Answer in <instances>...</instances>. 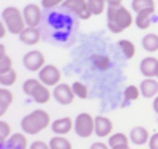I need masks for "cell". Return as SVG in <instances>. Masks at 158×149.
Masks as SVG:
<instances>
[{
	"instance_id": "obj_16",
	"label": "cell",
	"mask_w": 158,
	"mask_h": 149,
	"mask_svg": "<svg viewBox=\"0 0 158 149\" xmlns=\"http://www.w3.org/2000/svg\"><path fill=\"white\" fill-rule=\"evenodd\" d=\"M130 141L138 144V146H142V144H146L147 141H150L147 129H144V127H135V129H131V132H130Z\"/></svg>"
},
{
	"instance_id": "obj_11",
	"label": "cell",
	"mask_w": 158,
	"mask_h": 149,
	"mask_svg": "<svg viewBox=\"0 0 158 149\" xmlns=\"http://www.w3.org/2000/svg\"><path fill=\"white\" fill-rule=\"evenodd\" d=\"M114 124L111 122V119L106 116H97L95 117V135L98 137H108L112 132Z\"/></svg>"
},
{
	"instance_id": "obj_27",
	"label": "cell",
	"mask_w": 158,
	"mask_h": 149,
	"mask_svg": "<svg viewBox=\"0 0 158 149\" xmlns=\"http://www.w3.org/2000/svg\"><path fill=\"white\" fill-rule=\"evenodd\" d=\"M87 2H89L92 15H101V13H104L108 10L106 0H87Z\"/></svg>"
},
{
	"instance_id": "obj_38",
	"label": "cell",
	"mask_w": 158,
	"mask_h": 149,
	"mask_svg": "<svg viewBox=\"0 0 158 149\" xmlns=\"http://www.w3.org/2000/svg\"><path fill=\"white\" fill-rule=\"evenodd\" d=\"M6 30H8V27L2 22V24H0V38H3L6 35Z\"/></svg>"
},
{
	"instance_id": "obj_26",
	"label": "cell",
	"mask_w": 158,
	"mask_h": 149,
	"mask_svg": "<svg viewBox=\"0 0 158 149\" xmlns=\"http://www.w3.org/2000/svg\"><path fill=\"white\" fill-rule=\"evenodd\" d=\"M16 79H18V73L15 70L0 73V84H2V87H10L13 84H16Z\"/></svg>"
},
{
	"instance_id": "obj_5",
	"label": "cell",
	"mask_w": 158,
	"mask_h": 149,
	"mask_svg": "<svg viewBox=\"0 0 158 149\" xmlns=\"http://www.w3.org/2000/svg\"><path fill=\"white\" fill-rule=\"evenodd\" d=\"M38 79L41 81V83L44 84V86H57V84H60V79H62V73H60V70L57 68L56 65H51V64H48V65H44L41 70L38 72Z\"/></svg>"
},
{
	"instance_id": "obj_13",
	"label": "cell",
	"mask_w": 158,
	"mask_h": 149,
	"mask_svg": "<svg viewBox=\"0 0 158 149\" xmlns=\"http://www.w3.org/2000/svg\"><path fill=\"white\" fill-rule=\"evenodd\" d=\"M29 141L24 133H13L2 149H29Z\"/></svg>"
},
{
	"instance_id": "obj_22",
	"label": "cell",
	"mask_w": 158,
	"mask_h": 149,
	"mask_svg": "<svg viewBox=\"0 0 158 149\" xmlns=\"http://www.w3.org/2000/svg\"><path fill=\"white\" fill-rule=\"evenodd\" d=\"M130 143V137H127L125 133H114L109 137V147H118V146H127Z\"/></svg>"
},
{
	"instance_id": "obj_14",
	"label": "cell",
	"mask_w": 158,
	"mask_h": 149,
	"mask_svg": "<svg viewBox=\"0 0 158 149\" xmlns=\"http://www.w3.org/2000/svg\"><path fill=\"white\" fill-rule=\"evenodd\" d=\"M139 89H141V95L146 97V99H152L158 94V79L155 78H146L139 84Z\"/></svg>"
},
{
	"instance_id": "obj_40",
	"label": "cell",
	"mask_w": 158,
	"mask_h": 149,
	"mask_svg": "<svg viewBox=\"0 0 158 149\" xmlns=\"http://www.w3.org/2000/svg\"><path fill=\"white\" fill-rule=\"evenodd\" d=\"M153 110H155L156 114H158V97H155V100H153Z\"/></svg>"
},
{
	"instance_id": "obj_24",
	"label": "cell",
	"mask_w": 158,
	"mask_h": 149,
	"mask_svg": "<svg viewBox=\"0 0 158 149\" xmlns=\"http://www.w3.org/2000/svg\"><path fill=\"white\" fill-rule=\"evenodd\" d=\"M135 22L138 25V29H141V30L149 29L152 24V13H139V15H136Z\"/></svg>"
},
{
	"instance_id": "obj_39",
	"label": "cell",
	"mask_w": 158,
	"mask_h": 149,
	"mask_svg": "<svg viewBox=\"0 0 158 149\" xmlns=\"http://www.w3.org/2000/svg\"><path fill=\"white\" fill-rule=\"evenodd\" d=\"M0 56H6V48H5V45H0Z\"/></svg>"
},
{
	"instance_id": "obj_23",
	"label": "cell",
	"mask_w": 158,
	"mask_h": 149,
	"mask_svg": "<svg viewBox=\"0 0 158 149\" xmlns=\"http://www.w3.org/2000/svg\"><path fill=\"white\" fill-rule=\"evenodd\" d=\"M118 46H120L123 56L127 59H133L135 54H136V46L133 45V42H130V40H120L118 42Z\"/></svg>"
},
{
	"instance_id": "obj_36",
	"label": "cell",
	"mask_w": 158,
	"mask_h": 149,
	"mask_svg": "<svg viewBox=\"0 0 158 149\" xmlns=\"http://www.w3.org/2000/svg\"><path fill=\"white\" fill-rule=\"evenodd\" d=\"M90 149H109V144H104V143H94L90 146Z\"/></svg>"
},
{
	"instance_id": "obj_21",
	"label": "cell",
	"mask_w": 158,
	"mask_h": 149,
	"mask_svg": "<svg viewBox=\"0 0 158 149\" xmlns=\"http://www.w3.org/2000/svg\"><path fill=\"white\" fill-rule=\"evenodd\" d=\"M49 146H51V149H73L71 141L65 137H60V135L52 137L49 141Z\"/></svg>"
},
{
	"instance_id": "obj_19",
	"label": "cell",
	"mask_w": 158,
	"mask_h": 149,
	"mask_svg": "<svg viewBox=\"0 0 158 149\" xmlns=\"http://www.w3.org/2000/svg\"><path fill=\"white\" fill-rule=\"evenodd\" d=\"M13 103V94L8 87L0 89V114H5L8 111L10 105Z\"/></svg>"
},
{
	"instance_id": "obj_9",
	"label": "cell",
	"mask_w": 158,
	"mask_h": 149,
	"mask_svg": "<svg viewBox=\"0 0 158 149\" xmlns=\"http://www.w3.org/2000/svg\"><path fill=\"white\" fill-rule=\"evenodd\" d=\"M52 97H54L60 105H70L73 103V99L76 97L74 92H73V87L68 86V84H57L54 87V92H52Z\"/></svg>"
},
{
	"instance_id": "obj_18",
	"label": "cell",
	"mask_w": 158,
	"mask_h": 149,
	"mask_svg": "<svg viewBox=\"0 0 158 149\" xmlns=\"http://www.w3.org/2000/svg\"><path fill=\"white\" fill-rule=\"evenodd\" d=\"M51 97H52L51 90H49L48 86H44L43 83H40V84L36 86V89L33 90V94H32V99H33L36 103H40V105L48 103V102L51 100Z\"/></svg>"
},
{
	"instance_id": "obj_2",
	"label": "cell",
	"mask_w": 158,
	"mask_h": 149,
	"mask_svg": "<svg viewBox=\"0 0 158 149\" xmlns=\"http://www.w3.org/2000/svg\"><path fill=\"white\" fill-rule=\"evenodd\" d=\"M51 122V116L48 111L44 110H35L30 114L24 116L21 121V127L22 132L27 133V135H36L40 132H43Z\"/></svg>"
},
{
	"instance_id": "obj_6",
	"label": "cell",
	"mask_w": 158,
	"mask_h": 149,
	"mask_svg": "<svg viewBox=\"0 0 158 149\" xmlns=\"http://www.w3.org/2000/svg\"><path fill=\"white\" fill-rule=\"evenodd\" d=\"M22 62H24V67H25L29 72H40V70H41L43 67L46 65V60H44L43 52H41V51H36V49L29 51V52L24 56Z\"/></svg>"
},
{
	"instance_id": "obj_3",
	"label": "cell",
	"mask_w": 158,
	"mask_h": 149,
	"mask_svg": "<svg viewBox=\"0 0 158 149\" xmlns=\"http://www.w3.org/2000/svg\"><path fill=\"white\" fill-rule=\"evenodd\" d=\"M2 22L8 27L10 33H16V35H21L22 30L27 27L25 19H24V15L21 13V10L16 8V7H6L2 11Z\"/></svg>"
},
{
	"instance_id": "obj_33",
	"label": "cell",
	"mask_w": 158,
	"mask_h": 149,
	"mask_svg": "<svg viewBox=\"0 0 158 149\" xmlns=\"http://www.w3.org/2000/svg\"><path fill=\"white\" fill-rule=\"evenodd\" d=\"M67 0H43L41 2V5H43V8H56V7H59L60 3L63 5Z\"/></svg>"
},
{
	"instance_id": "obj_32",
	"label": "cell",
	"mask_w": 158,
	"mask_h": 149,
	"mask_svg": "<svg viewBox=\"0 0 158 149\" xmlns=\"http://www.w3.org/2000/svg\"><path fill=\"white\" fill-rule=\"evenodd\" d=\"M13 70V60L10 56H0V73H6Z\"/></svg>"
},
{
	"instance_id": "obj_41",
	"label": "cell",
	"mask_w": 158,
	"mask_h": 149,
	"mask_svg": "<svg viewBox=\"0 0 158 149\" xmlns=\"http://www.w3.org/2000/svg\"><path fill=\"white\" fill-rule=\"evenodd\" d=\"M114 149H131V147L127 144V146H118V147H114Z\"/></svg>"
},
{
	"instance_id": "obj_42",
	"label": "cell",
	"mask_w": 158,
	"mask_h": 149,
	"mask_svg": "<svg viewBox=\"0 0 158 149\" xmlns=\"http://www.w3.org/2000/svg\"><path fill=\"white\" fill-rule=\"evenodd\" d=\"M156 79H158V72H156Z\"/></svg>"
},
{
	"instance_id": "obj_12",
	"label": "cell",
	"mask_w": 158,
	"mask_h": 149,
	"mask_svg": "<svg viewBox=\"0 0 158 149\" xmlns=\"http://www.w3.org/2000/svg\"><path fill=\"white\" fill-rule=\"evenodd\" d=\"M141 73L146 76V78H156V72H158V59L156 57H146L142 59L141 65Z\"/></svg>"
},
{
	"instance_id": "obj_17",
	"label": "cell",
	"mask_w": 158,
	"mask_h": 149,
	"mask_svg": "<svg viewBox=\"0 0 158 149\" xmlns=\"http://www.w3.org/2000/svg\"><path fill=\"white\" fill-rule=\"evenodd\" d=\"M131 8L136 15L139 13H155V0H131Z\"/></svg>"
},
{
	"instance_id": "obj_8",
	"label": "cell",
	"mask_w": 158,
	"mask_h": 149,
	"mask_svg": "<svg viewBox=\"0 0 158 149\" xmlns=\"http://www.w3.org/2000/svg\"><path fill=\"white\" fill-rule=\"evenodd\" d=\"M22 15H24L27 27H38V24L41 22V18H43L41 8H40L36 3H29L22 10Z\"/></svg>"
},
{
	"instance_id": "obj_15",
	"label": "cell",
	"mask_w": 158,
	"mask_h": 149,
	"mask_svg": "<svg viewBox=\"0 0 158 149\" xmlns=\"http://www.w3.org/2000/svg\"><path fill=\"white\" fill-rule=\"evenodd\" d=\"M19 40L25 45H36L41 40V32L38 30V27H25L22 33L19 35Z\"/></svg>"
},
{
	"instance_id": "obj_20",
	"label": "cell",
	"mask_w": 158,
	"mask_h": 149,
	"mask_svg": "<svg viewBox=\"0 0 158 149\" xmlns=\"http://www.w3.org/2000/svg\"><path fill=\"white\" fill-rule=\"evenodd\" d=\"M142 46L149 52H156L158 51V35L156 33H147L142 38Z\"/></svg>"
},
{
	"instance_id": "obj_28",
	"label": "cell",
	"mask_w": 158,
	"mask_h": 149,
	"mask_svg": "<svg viewBox=\"0 0 158 149\" xmlns=\"http://www.w3.org/2000/svg\"><path fill=\"white\" fill-rule=\"evenodd\" d=\"M10 137H11V125L6 121H0V146L3 147Z\"/></svg>"
},
{
	"instance_id": "obj_4",
	"label": "cell",
	"mask_w": 158,
	"mask_h": 149,
	"mask_svg": "<svg viewBox=\"0 0 158 149\" xmlns=\"http://www.w3.org/2000/svg\"><path fill=\"white\" fill-rule=\"evenodd\" d=\"M74 130L79 137L89 138L95 133V117L89 113H81L74 119Z\"/></svg>"
},
{
	"instance_id": "obj_10",
	"label": "cell",
	"mask_w": 158,
	"mask_h": 149,
	"mask_svg": "<svg viewBox=\"0 0 158 149\" xmlns=\"http://www.w3.org/2000/svg\"><path fill=\"white\" fill-rule=\"evenodd\" d=\"M51 129L56 135L63 137V135H67L73 130V119L71 117H59L51 124Z\"/></svg>"
},
{
	"instance_id": "obj_35",
	"label": "cell",
	"mask_w": 158,
	"mask_h": 149,
	"mask_svg": "<svg viewBox=\"0 0 158 149\" xmlns=\"http://www.w3.org/2000/svg\"><path fill=\"white\" fill-rule=\"evenodd\" d=\"M149 147H150V149H158V133H153L152 137H150Z\"/></svg>"
},
{
	"instance_id": "obj_25",
	"label": "cell",
	"mask_w": 158,
	"mask_h": 149,
	"mask_svg": "<svg viewBox=\"0 0 158 149\" xmlns=\"http://www.w3.org/2000/svg\"><path fill=\"white\" fill-rule=\"evenodd\" d=\"M92 62H94V65L98 70H108L111 65V59L108 56H103V54H94L92 56Z\"/></svg>"
},
{
	"instance_id": "obj_29",
	"label": "cell",
	"mask_w": 158,
	"mask_h": 149,
	"mask_svg": "<svg viewBox=\"0 0 158 149\" xmlns=\"http://www.w3.org/2000/svg\"><path fill=\"white\" fill-rule=\"evenodd\" d=\"M139 95H141V89L136 87V86H128L123 92V97H125L127 102H135V100L139 99Z\"/></svg>"
},
{
	"instance_id": "obj_37",
	"label": "cell",
	"mask_w": 158,
	"mask_h": 149,
	"mask_svg": "<svg viewBox=\"0 0 158 149\" xmlns=\"http://www.w3.org/2000/svg\"><path fill=\"white\" fill-rule=\"evenodd\" d=\"M123 0H106L108 7H120Z\"/></svg>"
},
{
	"instance_id": "obj_7",
	"label": "cell",
	"mask_w": 158,
	"mask_h": 149,
	"mask_svg": "<svg viewBox=\"0 0 158 149\" xmlns=\"http://www.w3.org/2000/svg\"><path fill=\"white\" fill-rule=\"evenodd\" d=\"M63 7L73 11L74 15H77L81 19H89L92 16V11H90V7H89V2L87 0H67L63 3Z\"/></svg>"
},
{
	"instance_id": "obj_31",
	"label": "cell",
	"mask_w": 158,
	"mask_h": 149,
	"mask_svg": "<svg viewBox=\"0 0 158 149\" xmlns=\"http://www.w3.org/2000/svg\"><path fill=\"white\" fill-rule=\"evenodd\" d=\"M73 92H74V95L79 97V99H87V95H89L87 86L82 84V83H73Z\"/></svg>"
},
{
	"instance_id": "obj_30",
	"label": "cell",
	"mask_w": 158,
	"mask_h": 149,
	"mask_svg": "<svg viewBox=\"0 0 158 149\" xmlns=\"http://www.w3.org/2000/svg\"><path fill=\"white\" fill-rule=\"evenodd\" d=\"M41 83L40 79H35V78H30V79H27L25 83L22 84V90H24V94H27V95H30L32 97V94H33V90L36 89V86Z\"/></svg>"
},
{
	"instance_id": "obj_34",
	"label": "cell",
	"mask_w": 158,
	"mask_h": 149,
	"mask_svg": "<svg viewBox=\"0 0 158 149\" xmlns=\"http://www.w3.org/2000/svg\"><path fill=\"white\" fill-rule=\"evenodd\" d=\"M29 149H51V146H49L48 143L41 141V140H38V141H33Z\"/></svg>"
},
{
	"instance_id": "obj_1",
	"label": "cell",
	"mask_w": 158,
	"mask_h": 149,
	"mask_svg": "<svg viewBox=\"0 0 158 149\" xmlns=\"http://www.w3.org/2000/svg\"><path fill=\"white\" fill-rule=\"evenodd\" d=\"M108 27L112 33H120L135 22L131 11L123 5L120 7H108Z\"/></svg>"
}]
</instances>
